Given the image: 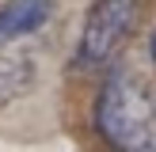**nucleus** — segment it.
<instances>
[{
    "instance_id": "nucleus-4",
    "label": "nucleus",
    "mask_w": 156,
    "mask_h": 152,
    "mask_svg": "<svg viewBox=\"0 0 156 152\" xmlns=\"http://www.w3.org/2000/svg\"><path fill=\"white\" fill-rule=\"evenodd\" d=\"M34 88V61L15 46H0V106L15 103Z\"/></svg>"
},
{
    "instance_id": "nucleus-5",
    "label": "nucleus",
    "mask_w": 156,
    "mask_h": 152,
    "mask_svg": "<svg viewBox=\"0 0 156 152\" xmlns=\"http://www.w3.org/2000/svg\"><path fill=\"white\" fill-rule=\"evenodd\" d=\"M149 53H152V61H156V34H152V46H149Z\"/></svg>"
},
{
    "instance_id": "nucleus-1",
    "label": "nucleus",
    "mask_w": 156,
    "mask_h": 152,
    "mask_svg": "<svg viewBox=\"0 0 156 152\" xmlns=\"http://www.w3.org/2000/svg\"><path fill=\"white\" fill-rule=\"evenodd\" d=\"M95 126L111 152H156V88L129 72L111 76L95 103Z\"/></svg>"
},
{
    "instance_id": "nucleus-3",
    "label": "nucleus",
    "mask_w": 156,
    "mask_h": 152,
    "mask_svg": "<svg viewBox=\"0 0 156 152\" xmlns=\"http://www.w3.org/2000/svg\"><path fill=\"white\" fill-rule=\"evenodd\" d=\"M53 15V0H4L0 4V46H15Z\"/></svg>"
},
{
    "instance_id": "nucleus-2",
    "label": "nucleus",
    "mask_w": 156,
    "mask_h": 152,
    "mask_svg": "<svg viewBox=\"0 0 156 152\" xmlns=\"http://www.w3.org/2000/svg\"><path fill=\"white\" fill-rule=\"evenodd\" d=\"M141 15H145V0H91L84 30H80L76 65L88 72L107 68L118 57V50L133 38Z\"/></svg>"
}]
</instances>
